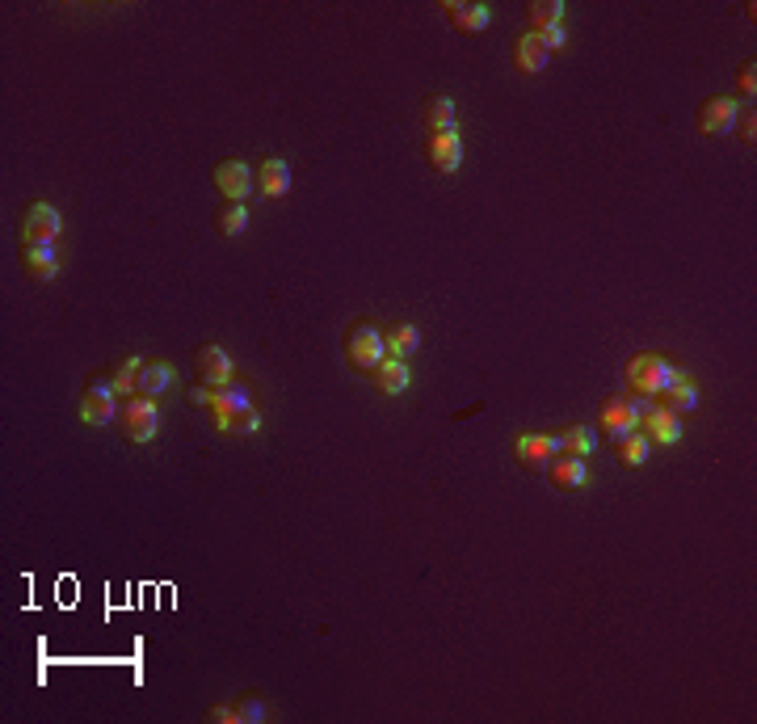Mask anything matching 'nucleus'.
<instances>
[{"mask_svg": "<svg viewBox=\"0 0 757 724\" xmlns=\"http://www.w3.org/2000/svg\"><path fill=\"white\" fill-rule=\"evenodd\" d=\"M560 438V455H577V459H589L598 451V430L593 426H568L556 434Z\"/></svg>", "mask_w": 757, "mask_h": 724, "instance_id": "nucleus-21", "label": "nucleus"}, {"mask_svg": "<svg viewBox=\"0 0 757 724\" xmlns=\"http://www.w3.org/2000/svg\"><path fill=\"white\" fill-rule=\"evenodd\" d=\"M421 123L429 127V135L455 131V102H450V97H429L425 110H421Z\"/></svg>", "mask_w": 757, "mask_h": 724, "instance_id": "nucleus-23", "label": "nucleus"}, {"mask_svg": "<svg viewBox=\"0 0 757 724\" xmlns=\"http://www.w3.org/2000/svg\"><path fill=\"white\" fill-rule=\"evenodd\" d=\"M207 720H215V724H236V708L219 703V708H207Z\"/></svg>", "mask_w": 757, "mask_h": 724, "instance_id": "nucleus-34", "label": "nucleus"}, {"mask_svg": "<svg viewBox=\"0 0 757 724\" xmlns=\"http://www.w3.org/2000/svg\"><path fill=\"white\" fill-rule=\"evenodd\" d=\"M530 34H535V30H530ZM539 38H543V47H547V51H560V47L568 43L564 26H547V30H539Z\"/></svg>", "mask_w": 757, "mask_h": 724, "instance_id": "nucleus-32", "label": "nucleus"}, {"mask_svg": "<svg viewBox=\"0 0 757 724\" xmlns=\"http://www.w3.org/2000/svg\"><path fill=\"white\" fill-rule=\"evenodd\" d=\"M736 118H741V102H736V97H707L699 106V131L703 135H732Z\"/></svg>", "mask_w": 757, "mask_h": 724, "instance_id": "nucleus-12", "label": "nucleus"}, {"mask_svg": "<svg viewBox=\"0 0 757 724\" xmlns=\"http://www.w3.org/2000/svg\"><path fill=\"white\" fill-rule=\"evenodd\" d=\"M661 400H665V409H669V413H678V417H682V413H690V409H699V388H694L690 379L682 375L678 384L661 392Z\"/></svg>", "mask_w": 757, "mask_h": 724, "instance_id": "nucleus-24", "label": "nucleus"}, {"mask_svg": "<svg viewBox=\"0 0 757 724\" xmlns=\"http://www.w3.org/2000/svg\"><path fill=\"white\" fill-rule=\"evenodd\" d=\"M80 421L85 426H110V421H118V392L110 384V375H97L85 384V392H80Z\"/></svg>", "mask_w": 757, "mask_h": 724, "instance_id": "nucleus-5", "label": "nucleus"}, {"mask_svg": "<svg viewBox=\"0 0 757 724\" xmlns=\"http://www.w3.org/2000/svg\"><path fill=\"white\" fill-rule=\"evenodd\" d=\"M118 426L127 434V442L143 447V442H152L160 434V405L156 396H127V405L118 409Z\"/></svg>", "mask_w": 757, "mask_h": 724, "instance_id": "nucleus-3", "label": "nucleus"}, {"mask_svg": "<svg viewBox=\"0 0 757 724\" xmlns=\"http://www.w3.org/2000/svg\"><path fill=\"white\" fill-rule=\"evenodd\" d=\"M736 135H741L745 144L753 148V139H757V114H753V110H749V114H741V118H736Z\"/></svg>", "mask_w": 757, "mask_h": 724, "instance_id": "nucleus-33", "label": "nucleus"}, {"mask_svg": "<svg viewBox=\"0 0 757 724\" xmlns=\"http://www.w3.org/2000/svg\"><path fill=\"white\" fill-rule=\"evenodd\" d=\"M648 438L640 434V430H631L627 438H619V464L623 468H644L648 464Z\"/></svg>", "mask_w": 757, "mask_h": 724, "instance_id": "nucleus-26", "label": "nucleus"}, {"mask_svg": "<svg viewBox=\"0 0 757 724\" xmlns=\"http://www.w3.org/2000/svg\"><path fill=\"white\" fill-rule=\"evenodd\" d=\"M530 17V30H547V26H560V17H564V0H535V5L526 9Z\"/></svg>", "mask_w": 757, "mask_h": 724, "instance_id": "nucleus-27", "label": "nucleus"}, {"mask_svg": "<svg viewBox=\"0 0 757 724\" xmlns=\"http://www.w3.org/2000/svg\"><path fill=\"white\" fill-rule=\"evenodd\" d=\"M249 405H253L249 388H240V384L219 388V392L211 396V421H215V430H219V434H228V430H232V417H236L240 409H249Z\"/></svg>", "mask_w": 757, "mask_h": 724, "instance_id": "nucleus-14", "label": "nucleus"}, {"mask_svg": "<svg viewBox=\"0 0 757 724\" xmlns=\"http://www.w3.org/2000/svg\"><path fill=\"white\" fill-rule=\"evenodd\" d=\"M232 708H236V724H261L265 716H270V708H265L261 695H240Z\"/></svg>", "mask_w": 757, "mask_h": 724, "instance_id": "nucleus-29", "label": "nucleus"}, {"mask_svg": "<svg viewBox=\"0 0 757 724\" xmlns=\"http://www.w3.org/2000/svg\"><path fill=\"white\" fill-rule=\"evenodd\" d=\"M22 245H55L59 232H64V219L51 203H30L22 211Z\"/></svg>", "mask_w": 757, "mask_h": 724, "instance_id": "nucleus-6", "label": "nucleus"}, {"mask_svg": "<svg viewBox=\"0 0 757 724\" xmlns=\"http://www.w3.org/2000/svg\"><path fill=\"white\" fill-rule=\"evenodd\" d=\"M139 367H143V358H135V354H127V358H118V362H114L110 384H114V392H118V396H135Z\"/></svg>", "mask_w": 757, "mask_h": 724, "instance_id": "nucleus-25", "label": "nucleus"}, {"mask_svg": "<svg viewBox=\"0 0 757 724\" xmlns=\"http://www.w3.org/2000/svg\"><path fill=\"white\" fill-rule=\"evenodd\" d=\"M560 455V438L556 434H522L514 438V459L526 472H547V464Z\"/></svg>", "mask_w": 757, "mask_h": 724, "instance_id": "nucleus-9", "label": "nucleus"}, {"mask_svg": "<svg viewBox=\"0 0 757 724\" xmlns=\"http://www.w3.org/2000/svg\"><path fill=\"white\" fill-rule=\"evenodd\" d=\"M211 181H215V190L228 198V203H244L253 190H257V173L244 165V160H236V156H228V160H219L215 165V173H211Z\"/></svg>", "mask_w": 757, "mask_h": 724, "instance_id": "nucleus-7", "label": "nucleus"}, {"mask_svg": "<svg viewBox=\"0 0 757 724\" xmlns=\"http://www.w3.org/2000/svg\"><path fill=\"white\" fill-rule=\"evenodd\" d=\"M177 388V367L165 358H143L139 367V384H135V396H165Z\"/></svg>", "mask_w": 757, "mask_h": 724, "instance_id": "nucleus-13", "label": "nucleus"}, {"mask_svg": "<svg viewBox=\"0 0 757 724\" xmlns=\"http://www.w3.org/2000/svg\"><path fill=\"white\" fill-rule=\"evenodd\" d=\"M640 434L648 438V447H673V442H682V417L669 413L665 405H648Z\"/></svg>", "mask_w": 757, "mask_h": 724, "instance_id": "nucleus-11", "label": "nucleus"}, {"mask_svg": "<svg viewBox=\"0 0 757 724\" xmlns=\"http://www.w3.org/2000/svg\"><path fill=\"white\" fill-rule=\"evenodd\" d=\"M286 190H291V165H286L282 156L261 160V169H257V194H261V198H282Z\"/></svg>", "mask_w": 757, "mask_h": 724, "instance_id": "nucleus-19", "label": "nucleus"}, {"mask_svg": "<svg viewBox=\"0 0 757 724\" xmlns=\"http://www.w3.org/2000/svg\"><path fill=\"white\" fill-rule=\"evenodd\" d=\"M425 160L434 173H459L463 169V139L459 131H438L425 139Z\"/></svg>", "mask_w": 757, "mask_h": 724, "instance_id": "nucleus-10", "label": "nucleus"}, {"mask_svg": "<svg viewBox=\"0 0 757 724\" xmlns=\"http://www.w3.org/2000/svg\"><path fill=\"white\" fill-rule=\"evenodd\" d=\"M383 346H387V354L392 358H413L417 350H421V329L417 325H392L383 333Z\"/></svg>", "mask_w": 757, "mask_h": 724, "instance_id": "nucleus-22", "label": "nucleus"}, {"mask_svg": "<svg viewBox=\"0 0 757 724\" xmlns=\"http://www.w3.org/2000/svg\"><path fill=\"white\" fill-rule=\"evenodd\" d=\"M371 379H375V388L383 392V396H400L408 384H413V371H408V362L404 358H392L387 354L379 367L371 371Z\"/></svg>", "mask_w": 757, "mask_h": 724, "instance_id": "nucleus-20", "label": "nucleus"}, {"mask_svg": "<svg viewBox=\"0 0 757 724\" xmlns=\"http://www.w3.org/2000/svg\"><path fill=\"white\" fill-rule=\"evenodd\" d=\"M442 13L459 34H484L488 22H493V9L480 5V0H455V5H442Z\"/></svg>", "mask_w": 757, "mask_h": 724, "instance_id": "nucleus-16", "label": "nucleus"}, {"mask_svg": "<svg viewBox=\"0 0 757 724\" xmlns=\"http://www.w3.org/2000/svg\"><path fill=\"white\" fill-rule=\"evenodd\" d=\"M22 270L34 283H51L59 274V249L55 245H22Z\"/></svg>", "mask_w": 757, "mask_h": 724, "instance_id": "nucleus-18", "label": "nucleus"}, {"mask_svg": "<svg viewBox=\"0 0 757 724\" xmlns=\"http://www.w3.org/2000/svg\"><path fill=\"white\" fill-rule=\"evenodd\" d=\"M194 371H198V384H202V388H211V392L228 388L232 379H236L232 354L223 350V346H198V354H194Z\"/></svg>", "mask_w": 757, "mask_h": 724, "instance_id": "nucleus-8", "label": "nucleus"}, {"mask_svg": "<svg viewBox=\"0 0 757 724\" xmlns=\"http://www.w3.org/2000/svg\"><path fill=\"white\" fill-rule=\"evenodd\" d=\"M509 55H514V68H518L522 76H539V72L547 68V59H551V51L543 47V38H539V34H530V30L514 38Z\"/></svg>", "mask_w": 757, "mask_h": 724, "instance_id": "nucleus-17", "label": "nucleus"}, {"mask_svg": "<svg viewBox=\"0 0 757 724\" xmlns=\"http://www.w3.org/2000/svg\"><path fill=\"white\" fill-rule=\"evenodd\" d=\"M261 430V413L249 405V409H240L236 417H232V430L228 434H257Z\"/></svg>", "mask_w": 757, "mask_h": 724, "instance_id": "nucleus-30", "label": "nucleus"}, {"mask_svg": "<svg viewBox=\"0 0 757 724\" xmlns=\"http://www.w3.org/2000/svg\"><path fill=\"white\" fill-rule=\"evenodd\" d=\"M383 358H387V346H383L379 325H371V320H358V325H350V333H345V362H350L354 371L371 375Z\"/></svg>", "mask_w": 757, "mask_h": 724, "instance_id": "nucleus-2", "label": "nucleus"}, {"mask_svg": "<svg viewBox=\"0 0 757 724\" xmlns=\"http://www.w3.org/2000/svg\"><path fill=\"white\" fill-rule=\"evenodd\" d=\"M736 89H741V93H757V64H753V59H749V64H741V72H736Z\"/></svg>", "mask_w": 757, "mask_h": 724, "instance_id": "nucleus-31", "label": "nucleus"}, {"mask_svg": "<svg viewBox=\"0 0 757 724\" xmlns=\"http://www.w3.org/2000/svg\"><path fill=\"white\" fill-rule=\"evenodd\" d=\"M682 379V367L665 354H636L627 362V392L631 396H661Z\"/></svg>", "mask_w": 757, "mask_h": 724, "instance_id": "nucleus-1", "label": "nucleus"}, {"mask_svg": "<svg viewBox=\"0 0 757 724\" xmlns=\"http://www.w3.org/2000/svg\"><path fill=\"white\" fill-rule=\"evenodd\" d=\"M249 207H244V203H228V207H223L219 211V232L223 236H244V232H249Z\"/></svg>", "mask_w": 757, "mask_h": 724, "instance_id": "nucleus-28", "label": "nucleus"}, {"mask_svg": "<svg viewBox=\"0 0 757 724\" xmlns=\"http://www.w3.org/2000/svg\"><path fill=\"white\" fill-rule=\"evenodd\" d=\"M211 396H215L211 388H202V384H198V388H190L186 400H190V405H198V409H211Z\"/></svg>", "mask_w": 757, "mask_h": 724, "instance_id": "nucleus-35", "label": "nucleus"}, {"mask_svg": "<svg viewBox=\"0 0 757 724\" xmlns=\"http://www.w3.org/2000/svg\"><path fill=\"white\" fill-rule=\"evenodd\" d=\"M644 413H648V400L644 396H606L602 409H598V421H602V430H610V434H615V442H619L631 430H640Z\"/></svg>", "mask_w": 757, "mask_h": 724, "instance_id": "nucleus-4", "label": "nucleus"}, {"mask_svg": "<svg viewBox=\"0 0 757 724\" xmlns=\"http://www.w3.org/2000/svg\"><path fill=\"white\" fill-rule=\"evenodd\" d=\"M547 480L564 493H581V489H589V464L577 455H556L547 464Z\"/></svg>", "mask_w": 757, "mask_h": 724, "instance_id": "nucleus-15", "label": "nucleus"}]
</instances>
